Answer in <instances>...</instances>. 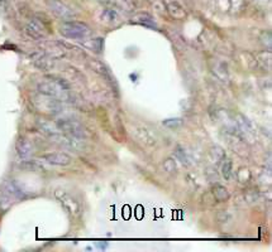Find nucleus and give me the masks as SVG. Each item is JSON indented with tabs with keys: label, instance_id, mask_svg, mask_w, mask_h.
Segmentation results:
<instances>
[{
	"label": "nucleus",
	"instance_id": "3",
	"mask_svg": "<svg viewBox=\"0 0 272 252\" xmlns=\"http://www.w3.org/2000/svg\"><path fill=\"white\" fill-rule=\"evenodd\" d=\"M33 105L41 112L48 115H59L61 114L63 108H62V102L59 100L53 99L47 95H42L40 93L33 99Z\"/></svg>",
	"mask_w": 272,
	"mask_h": 252
},
{
	"label": "nucleus",
	"instance_id": "1",
	"mask_svg": "<svg viewBox=\"0 0 272 252\" xmlns=\"http://www.w3.org/2000/svg\"><path fill=\"white\" fill-rule=\"evenodd\" d=\"M38 92L50 96L61 102H66L71 99L67 85L63 81L52 78V77L44 78L43 81L38 83Z\"/></svg>",
	"mask_w": 272,
	"mask_h": 252
},
{
	"label": "nucleus",
	"instance_id": "14",
	"mask_svg": "<svg viewBox=\"0 0 272 252\" xmlns=\"http://www.w3.org/2000/svg\"><path fill=\"white\" fill-rule=\"evenodd\" d=\"M230 170H232V163H230L229 160H224V164H223L222 166V174L223 177H224V179H227V180L230 178V174H232Z\"/></svg>",
	"mask_w": 272,
	"mask_h": 252
},
{
	"label": "nucleus",
	"instance_id": "11",
	"mask_svg": "<svg viewBox=\"0 0 272 252\" xmlns=\"http://www.w3.org/2000/svg\"><path fill=\"white\" fill-rule=\"evenodd\" d=\"M132 22L137 23V24L146 25V27L149 28L156 27V23L155 20H153V18H152L149 14H147V13H139V14L134 16L133 18H132Z\"/></svg>",
	"mask_w": 272,
	"mask_h": 252
},
{
	"label": "nucleus",
	"instance_id": "7",
	"mask_svg": "<svg viewBox=\"0 0 272 252\" xmlns=\"http://www.w3.org/2000/svg\"><path fill=\"white\" fill-rule=\"evenodd\" d=\"M22 196V191L19 189L18 185L12 180H6L1 185V200L3 202L13 203V200L18 199Z\"/></svg>",
	"mask_w": 272,
	"mask_h": 252
},
{
	"label": "nucleus",
	"instance_id": "9",
	"mask_svg": "<svg viewBox=\"0 0 272 252\" xmlns=\"http://www.w3.org/2000/svg\"><path fill=\"white\" fill-rule=\"evenodd\" d=\"M25 32H27V34L29 37L36 38V39H40V38L46 36V28H44V25L42 24L38 19H31V20L27 23Z\"/></svg>",
	"mask_w": 272,
	"mask_h": 252
},
{
	"label": "nucleus",
	"instance_id": "15",
	"mask_svg": "<svg viewBox=\"0 0 272 252\" xmlns=\"http://www.w3.org/2000/svg\"><path fill=\"white\" fill-rule=\"evenodd\" d=\"M175 155H176L177 159H179L183 164H188V162H189V159H188V157H186L185 150H184L183 148H180V146L176 149V151H175Z\"/></svg>",
	"mask_w": 272,
	"mask_h": 252
},
{
	"label": "nucleus",
	"instance_id": "6",
	"mask_svg": "<svg viewBox=\"0 0 272 252\" xmlns=\"http://www.w3.org/2000/svg\"><path fill=\"white\" fill-rule=\"evenodd\" d=\"M47 5L56 17H59L63 20H71L75 17V13L72 12L71 8H68L66 4H63L60 0H48Z\"/></svg>",
	"mask_w": 272,
	"mask_h": 252
},
{
	"label": "nucleus",
	"instance_id": "8",
	"mask_svg": "<svg viewBox=\"0 0 272 252\" xmlns=\"http://www.w3.org/2000/svg\"><path fill=\"white\" fill-rule=\"evenodd\" d=\"M42 160L47 164L56 166H66L71 163V157L66 153H48L42 155Z\"/></svg>",
	"mask_w": 272,
	"mask_h": 252
},
{
	"label": "nucleus",
	"instance_id": "13",
	"mask_svg": "<svg viewBox=\"0 0 272 252\" xmlns=\"http://www.w3.org/2000/svg\"><path fill=\"white\" fill-rule=\"evenodd\" d=\"M214 197L218 202H226L227 199L229 198V193H228V189L222 185H217V187L214 188Z\"/></svg>",
	"mask_w": 272,
	"mask_h": 252
},
{
	"label": "nucleus",
	"instance_id": "2",
	"mask_svg": "<svg viewBox=\"0 0 272 252\" xmlns=\"http://www.w3.org/2000/svg\"><path fill=\"white\" fill-rule=\"evenodd\" d=\"M60 33L68 39H85L90 36V28L85 23L66 20L60 27Z\"/></svg>",
	"mask_w": 272,
	"mask_h": 252
},
{
	"label": "nucleus",
	"instance_id": "12",
	"mask_svg": "<svg viewBox=\"0 0 272 252\" xmlns=\"http://www.w3.org/2000/svg\"><path fill=\"white\" fill-rule=\"evenodd\" d=\"M167 10L170 13V16L175 19H184L186 17L185 10L183 9V6L177 3H170L167 6Z\"/></svg>",
	"mask_w": 272,
	"mask_h": 252
},
{
	"label": "nucleus",
	"instance_id": "4",
	"mask_svg": "<svg viewBox=\"0 0 272 252\" xmlns=\"http://www.w3.org/2000/svg\"><path fill=\"white\" fill-rule=\"evenodd\" d=\"M56 198L62 204V207L67 211L68 213L74 217H78L81 213V206L80 203L78 202V199L70 194L68 192L63 191V189H57L55 193Z\"/></svg>",
	"mask_w": 272,
	"mask_h": 252
},
{
	"label": "nucleus",
	"instance_id": "5",
	"mask_svg": "<svg viewBox=\"0 0 272 252\" xmlns=\"http://www.w3.org/2000/svg\"><path fill=\"white\" fill-rule=\"evenodd\" d=\"M56 125H57L60 131L65 135L78 139H83L85 135L83 126L72 119H60V120L56 121Z\"/></svg>",
	"mask_w": 272,
	"mask_h": 252
},
{
	"label": "nucleus",
	"instance_id": "10",
	"mask_svg": "<svg viewBox=\"0 0 272 252\" xmlns=\"http://www.w3.org/2000/svg\"><path fill=\"white\" fill-rule=\"evenodd\" d=\"M16 150L21 159H28V158H31L32 153H33V146L28 139L21 136L16 143Z\"/></svg>",
	"mask_w": 272,
	"mask_h": 252
}]
</instances>
